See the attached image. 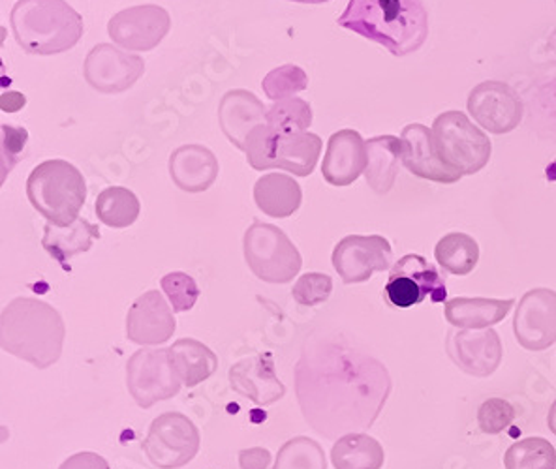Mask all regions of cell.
Segmentation results:
<instances>
[{
	"label": "cell",
	"instance_id": "obj_1",
	"mask_svg": "<svg viewBox=\"0 0 556 469\" xmlns=\"http://www.w3.org/2000/svg\"><path fill=\"white\" fill-rule=\"evenodd\" d=\"M295 386L306 421L327 438L372 427L391 393L388 370L346 347L305 350Z\"/></svg>",
	"mask_w": 556,
	"mask_h": 469
},
{
	"label": "cell",
	"instance_id": "obj_2",
	"mask_svg": "<svg viewBox=\"0 0 556 469\" xmlns=\"http://www.w3.org/2000/svg\"><path fill=\"white\" fill-rule=\"evenodd\" d=\"M339 25L380 43L395 56L416 53L429 36L421 0H350Z\"/></svg>",
	"mask_w": 556,
	"mask_h": 469
},
{
	"label": "cell",
	"instance_id": "obj_3",
	"mask_svg": "<svg viewBox=\"0 0 556 469\" xmlns=\"http://www.w3.org/2000/svg\"><path fill=\"white\" fill-rule=\"evenodd\" d=\"M64 334L63 316L40 299H14L0 314L2 350L40 370L61 359Z\"/></svg>",
	"mask_w": 556,
	"mask_h": 469
},
{
	"label": "cell",
	"instance_id": "obj_4",
	"mask_svg": "<svg viewBox=\"0 0 556 469\" xmlns=\"http://www.w3.org/2000/svg\"><path fill=\"white\" fill-rule=\"evenodd\" d=\"M15 40L30 55H56L84 35V17L64 0H17L10 15Z\"/></svg>",
	"mask_w": 556,
	"mask_h": 469
},
{
	"label": "cell",
	"instance_id": "obj_5",
	"mask_svg": "<svg viewBox=\"0 0 556 469\" xmlns=\"http://www.w3.org/2000/svg\"><path fill=\"white\" fill-rule=\"evenodd\" d=\"M27 198L49 224L66 228L79 218L87 200V185L74 164L48 160L28 175Z\"/></svg>",
	"mask_w": 556,
	"mask_h": 469
},
{
	"label": "cell",
	"instance_id": "obj_6",
	"mask_svg": "<svg viewBox=\"0 0 556 469\" xmlns=\"http://www.w3.org/2000/svg\"><path fill=\"white\" fill-rule=\"evenodd\" d=\"M320 136L311 131L286 134L269 125L257 126L247 141V162L257 172L280 167L295 177H308L321 154Z\"/></svg>",
	"mask_w": 556,
	"mask_h": 469
},
{
	"label": "cell",
	"instance_id": "obj_7",
	"mask_svg": "<svg viewBox=\"0 0 556 469\" xmlns=\"http://www.w3.org/2000/svg\"><path fill=\"white\" fill-rule=\"evenodd\" d=\"M432 138L445 164L463 177L476 175L489 164L491 139L463 111H445L434 118Z\"/></svg>",
	"mask_w": 556,
	"mask_h": 469
},
{
	"label": "cell",
	"instance_id": "obj_8",
	"mask_svg": "<svg viewBox=\"0 0 556 469\" xmlns=\"http://www.w3.org/2000/svg\"><path fill=\"white\" fill-rule=\"evenodd\" d=\"M244 259L252 272L267 283L292 282L303 267L300 250L282 229L254 221L244 233Z\"/></svg>",
	"mask_w": 556,
	"mask_h": 469
},
{
	"label": "cell",
	"instance_id": "obj_9",
	"mask_svg": "<svg viewBox=\"0 0 556 469\" xmlns=\"http://www.w3.org/2000/svg\"><path fill=\"white\" fill-rule=\"evenodd\" d=\"M143 451L154 468L179 469L198 455L200 432L187 415L169 411L154 419Z\"/></svg>",
	"mask_w": 556,
	"mask_h": 469
},
{
	"label": "cell",
	"instance_id": "obj_10",
	"mask_svg": "<svg viewBox=\"0 0 556 469\" xmlns=\"http://www.w3.org/2000/svg\"><path fill=\"white\" fill-rule=\"evenodd\" d=\"M182 381L175 372L169 350H139L126 365V386L139 407L169 401L181 391Z\"/></svg>",
	"mask_w": 556,
	"mask_h": 469
},
{
	"label": "cell",
	"instance_id": "obj_11",
	"mask_svg": "<svg viewBox=\"0 0 556 469\" xmlns=\"http://www.w3.org/2000/svg\"><path fill=\"white\" fill-rule=\"evenodd\" d=\"M383 295L395 308H412L424 303L425 299H431L434 304L445 303L447 288L431 262L424 256L408 254L393 265Z\"/></svg>",
	"mask_w": 556,
	"mask_h": 469
},
{
	"label": "cell",
	"instance_id": "obj_12",
	"mask_svg": "<svg viewBox=\"0 0 556 469\" xmlns=\"http://www.w3.org/2000/svg\"><path fill=\"white\" fill-rule=\"evenodd\" d=\"M466 110L483 130L502 136L521 125L527 107L511 85L489 79L473 87Z\"/></svg>",
	"mask_w": 556,
	"mask_h": 469
},
{
	"label": "cell",
	"instance_id": "obj_13",
	"mask_svg": "<svg viewBox=\"0 0 556 469\" xmlns=\"http://www.w3.org/2000/svg\"><path fill=\"white\" fill-rule=\"evenodd\" d=\"M393 249L380 234H348L333 250V267L344 283L367 282L391 267Z\"/></svg>",
	"mask_w": 556,
	"mask_h": 469
},
{
	"label": "cell",
	"instance_id": "obj_14",
	"mask_svg": "<svg viewBox=\"0 0 556 469\" xmlns=\"http://www.w3.org/2000/svg\"><path fill=\"white\" fill-rule=\"evenodd\" d=\"M146 72V63L130 51L112 43H98L84 64V76L92 89L102 94H121L136 85Z\"/></svg>",
	"mask_w": 556,
	"mask_h": 469
},
{
	"label": "cell",
	"instance_id": "obj_15",
	"mask_svg": "<svg viewBox=\"0 0 556 469\" xmlns=\"http://www.w3.org/2000/svg\"><path fill=\"white\" fill-rule=\"evenodd\" d=\"M517 342L529 352H543L556 342V291L535 288L525 293L514 318Z\"/></svg>",
	"mask_w": 556,
	"mask_h": 469
},
{
	"label": "cell",
	"instance_id": "obj_16",
	"mask_svg": "<svg viewBox=\"0 0 556 469\" xmlns=\"http://www.w3.org/2000/svg\"><path fill=\"white\" fill-rule=\"evenodd\" d=\"M172 27L169 14L156 4L126 8L113 15L108 35L118 48L130 51H151L166 38Z\"/></svg>",
	"mask_w": 556,
	"mask_h": 469
},
{
	"label": "cell",
	"instance_id": "obj_17",
	"mask_svg": "<svg viewBox=\"0 0 556 469\" xmlns=\"http://www.w3.org/2000/svg\"><path fill=\"white\" fill-rule=\"evenodd\" d=\"M403 147V164L412 175L419 179L431 180L439 185H453L463 179L457 169L447 166L434 145L432 130L427 126L414 123L404 128L401 134Z\"/></svg>",
	"mask_w": 556,
	"mask_h": 469
},
{
	"label": "cell",
	"instance_id": "obj_18",
	"mask_svg": "<svg viewBox=\"0 0 556 469\" xmlns=\"http://www.w3.org/2000/svg\"><path fill=\"white\" fill-rule=\"evenodd\" d=\"M177 329L174 310L161 291H147L130 306L126 316V337L134 344L161 345L172 339Z\"/></svg>",
	"mask_w": 556,
	"mask_h": 469
},
{
	"label": "cell",
	"instance_id": "obj_19",
	"mask_svg": "<svg viewBox=\"0 0 556 469\" xmlns=\"http://www.w3.org/2000/svg\"><path fill=\"white\" fill-rule=\"evenodd\" d=\"M445 347L453 363L473 378H486L501 366V337L493 329L450 332Z\"/></svg>",
	"mask_w": 556,
	"mask_h": 469
},
{
	"label": "cell",
	"instance_id": "obj_20",
	"mask_svg": "<svg viewBox=\"0 0 556 469\" xmlns=\"http://www.w3.org/2000/svg\"><path fill=\"white\" fill-rule=\"evenodd\" d=\"M230 385L237 394L257 406H269L285 398L286 386L275 372L271 353H260L231 366Z\"/></svg>",
	"mask_w": 556,
	"mask_h": 469
},
{
	"label": "cell",
	"instance_id": "obj_21",
	"mask_svg": "<svg viewBox=\"0 0 556 469\" xmlns=\"http://www.w3.org/2000/svg\"><path fill=\"white\" fill-rule=\"evenodd\" d=\"M367 141L355 130L334 131L321 164L324 179L333 187H350L367 169Z\"/></svg>",
	"mask_w": 556,
	"mask_h": 469
},
{
	"label": "cell",
	"instance_id": "obj_22",
	"mask_svg": "<svg viewBox=\"0 0 556 469\" xmlns=\"http://www.w3.org/2000/svg\"><path fill=\"white\" fill-rule=\"evenodd\" d=\"M218 121L224 136L230 139L231 145L244 151L252 131L267 123V111L262 100L252 92L236 89L226 92L220 100Z\"/></svg>",
	"mask_w": 556,
	"mask_h": 469
},
{
	"label": "cell",
	"instance_id": "obj_23",
	"mask_svg": "<svg viewBox=\"0 0 556 469\" xmlns=\"http://www.w3.org/2000/svg\"><path fill=\"white\" fill-rule=\"evenodd\" d=\"M218 160L203 145H182L172 152L169 175L177 188L188 193L205 192L218 177Z\"/></svg>",
	"mask_w": 556,
	"mask_h": 469
},
{
	"label": "cell",
	"instance_id": "obj_24",
	"mask_svg": "<svg viewBox=\"0 0 556 469\" xmlns=\"http://www.w3.org/2000/svg\"><path fill=\"white\" fill-rule=\"evenodd\" d=\"M514 304L511 299L501 301V299L457 297L445 304L444 314L445 319L453 327L472 331V329H486L491 325L501 324L506 319Z\"/></svg>",
	"mask_w": 556,
	"mask_h": 469
},
{
	"label": "cell",
	"instance_id": "obj_25",
	"mask_svg": "<svg viewBox=\"0 0 556 469\" xmlns=\"http://www.w3.org/2000/svg\"><path fill=\"white\" fill-rule=\"evenodd\" d=\"M365 145H367L365 179L376 193L383 195L395 185L399 167L403 162L401 139L395 136H378L369 139Z\"/></svg>",
	"mask_w": 556,
	"mask_h": 469
},
{
	"label": "cell",
	"instance_id": "obj_26",
	"mask_svg": "<svg viewBox=\"0 0 556 469\" xmlns=\"http://www.w3.org/2000/svg\"><path fill=\"white\" fill-rule=\"evenodd\" d=\"M254 200L267 216L288 218L301 207L303 192L295 179L285 173H267L254 187Z\"/></svg>",
	"mask_w": 556,
	"mask_h": 469
},
{
	"label": "cell",
	"instance_id": "obj_27",
	"mask_svg": "<svg viewBox=\"0 0 556 469\" xmlns=\"http://www.w3.org/2000/svg\"><path fill=\"white\" fill-rule=\"evenodd\" d=\"M97 239H100L98 226L85 220V218H77L74 224H70L66 228L48 224L46 231H43L42 244L49 256L68 269L66 263L77 254L89 252L92 249V242Z\"/></svg>",
	"mask_w": 556,
	"mask_h": 469
},
{
	"label": "cell",
	"instance_id": "obj_28",
	"mask_svg": "<svg viewBox=\"0 0 556 469\" xmlns=\"http://www.w3.org/2000/svg\"><path fill=\"white\" fill-rule=\"evenodd\" d=\"M169 350V359L182 385L195 386L208 380L218 368V357L198 340H177Z\"/></svg>",
	"mask_w": 556,
	"mask_h": 469
},
{
	"label": "cell",
	"instance_id": "obj_29",
	"mask_svg": "<svg viewBox=\"0 0 556 469\" xmlns=\"http://www.w3.org/2000/svg\"><path fill=\"white\" fill-rule=\"evenodd\" d=\"M331 462L334 469H380L383 448L367 434L342 435L331 448Z\"/></svg>",
	"mask_w": 556,
	"mask_h": 469
},
{
	"label": "cell",
	"instance_id": "obj_30",
	"mask_svg": "<svg viewBox=\"0 0 556 469\" xmlns=\"http://www.w3.org/2000/svg\"><path fill=\"white\" fill-rule=\"evenodd\" d=\"M434 259L453 277H466L480 262V246L470 234L459 231L445 234L434 249Z\"/></svg>",
	"mask_w": 556,
	"mask_h": 469
},
{
	"label": "cell",
	"instance_id": "obj_31",
	"mask_svg": "<svg viewBox=\"0 0 556 469\" xmlns=\"http://www.w3.org/2000/svg\"><path fill=\"white\" fill-rule=\"evenodd\" d=\"M97 216L108 228H130L138 220L139 200L128 188H105L97 198Z\"/></svg>",
	"mask_w": 556,
	"mask_h": 469
},
{
	"label": "cell",
	"instance_id": "obj_32",
	"mask_svg": "<svg viewBox=\"0 0 556 469\" xmlns=\"http://www.w3.org/2000/svg\"><path fill=\"white\" fill-rule=\"evenodd\" d=\"M527 110L530 128L538 134V138L556 145V77L549 84L532 90Z\"/></svg>",
	"mask_w": 556,
	"mask_h": 469
},
{
	"label": "cell",
	"instance_id": "obj_33",
	"mask_svg": "<svg viewBox=\"0 0 556 469\" xmlns=\"http://www.w3.org/2000/svg\"><path fill=\"white\" fill-rule=\"evenodd\" d=\"M506 469H556V451L543 438L514 443L504 456Z\"/></svg>",
	"mask_w": 556,
	"mask_h": 469
},
{
	"label": "cell",
	"instance_id": "obj_34",
	"mask_svg": "<svg viewBox=\"0 0 556 469\" xmlns=\"http://www.w3.org/2000/svg\"><path fill=\"white\" fill-rule=\"evenodd\" d=\"M273 469H327L326 455L320 443L300 435L280 447Z\"/></svg>",
	"mask_w": 556,
	"mask_h": 469
},
{
	"label": "cell",
	"instance_id": "obj_35",
	"mask_svg": "<svg viewBox=\"0 0 556 469\" xmlns=\"http://www.w3.org/2000/svg\"><path fill=\"white\" fill-rule=\"evenodd\" d=\"M267 125L286 134L306 131V128L313 125V110L301 98L278 100L267 111Z\"/></svg>",
	"mask_w": 556,
	"mask_h": 469
},
{
	"label": "cell",
	"instance_id": "obj_36",
	"mask_svg": "<svg viewBox=\"0 0 556 469\" xmlns=\"http://www.w3.org/2000/svg\"><path fill=\"white\" fill-rule=\"evenodd\" d=\"M306 87H308V76L305 69L295 64H285L280 68L271 69L262 81L265 97L271 98L275 102L293 98V94L305 90Z\"/></svg>",
	"mask_w": 556,
	"mask_h": 469
},
{
	"label": "cell",
	"instance_id": "obj_37",
	"mask_svg": "<svg viewBox=\"0 0 556 469\" xmlns=\"http://www.w3.org/2000/svg\"><path fill=\"white\" fill-rule=\"evenodd\" d=\"M161 286L175 312L192 310L200 297V288L194 278L188 277L185 272H169L162 278Z\"/></svg>",
	"mask_w": 556,
	"mask_h": 469
},
{
	"label": "cell",
	"instance_id": "obj_38",
	"mask_svg": "<svg viewBox=\"0 0 556 469\" xmlns=\"http://www.w3.org/2000/svg\"><path fill=\"white\" fill-rule=\"evenodd\" d=\"M333 293V280L324 272H308L295 282L292 290V297L301 306H318L326 303Z\"/></svg>",
	"mask_w": 556,
	"mask_h": 469
},
{
	"label": "cell",
	"instance_id": "obj_39",
	"mask_svg": "<svg viewBox=\"0 0 556 469\" xmlns=\"http://www.w3.org/2000/svg\"><path fill=\"white\" fill-rule=\"evenodd\" d=\"M515 409L508 401L491 398L478 409V424L483 434H501L514 422Z\"/></svg>",
	"mask_w": 556,
	"mask_h": 469
},
{
	"label": "cell",
	"instance_id": "obj_40",
	"mask_svg": "<svg viewBox=\"0 0 556 469\" xmlns=\"http://www.w3.org/2000/svg\"><path fill=\"white\" fill-rule=\"evenodd\" d=\"M27 139L25 128L2 125V180L7 179V173L12 172V167L22 160Z\"/></svg>",
	"mask_w": 556,
	"mask_h": 469
},
{
	"label": "cell",
	"instance_id": "obj_41",
	"mask_svg": "<svg viewBox=\"0 0 556 469\" xmlns=\"http://www.w3.org/2000/svg\"><path fill=\"white\" fill-rule=\"evenodd\" d=\"M269 464H271V453L267 448H244L239 453L241 469H267Z\"/></svg>",
	"mask_w": 556,
	"mask_h": 469
},
{
	"label": "cell",
	"instance_id": "obj_42",
	"mask_svg": "<svg viewBox=\"0 0 556 469\" xmlns=\"http://www.w3.org/2000/svg\"><path fill=\"white\" fill-rule=\"evenodd\" d=\"M59 469H110V464L97 453H77Z\"/></svg>",
	"mask_w": 556,
	"mask_h": 469
},
{
	"label": "cell",
	"instance_id": "obj_43",
	"mask_svg": "<svg viewBox=\"0 0 556 469\" xmlns=\"http://www.w3.org/2000/svg\"><path fill=\"white\" fill-rule=\"evenodd\" d=\"M25 102L27 100L20 92H10V104L2 105V110L7 111V113H15V111L22 110Z\"/></svg>",
	"mask_w": 556,
	"mask_h": 469
},
{
	"label": "cell",
	"instance_id": "obj_44",
	"mask_svg": "<svg viewBox=\"0 0 556 469\" xmlns=\"http://www.w3.org/2000/svg\"><path fill=\"white\" fill-rule=\"evenodd\" d=\"M547 424H549L551 432L556 435V401L549 409V417H547Z\"/></svg>",
	"mask_w": 556,
	"mask_h": 469
},
{
	"label": "cell",
	"instance_id": "obj_45",
	"mask_svg": "<svg viewBox=\"0 0 556 469\" xmlns=\"http://www.w3.org/2000/svg\"><path fill=\"white\" fill-rule=\"evenodd\" d=\"M547 49H549L551 53L556 56V30L551 35L549 42H547Z\"/></svg>",
	"mask_w": 556,
	"mask_h": 469
},
{
	"label": "cell",
	"instance_id": "obj_46",
	"mask_svg": "<svg viewBox=\"0 0 556 469\" xmlns=\"http://www.w3.org/2000/svg\"><path fill=\"white\" fill-rule=\"evenodd\" d=\"M292 2H300V4H324V2H329V0H292Z\"/></svg>",
	"mask_w": 556,
	"mask_h": 469
},
{
	"label": "cell",
	"instance_id": "obj_47",
	"mask_svg": "<svg viewBox=\"0 0 556 469\" xmlns=\"http://www.w3.org/2000/svg\"><path fill=\"white\" fill-rule=\"evenodd\" d=\"M555 2H556V0H555Z\"/></svg>",
	"mask_w": 556,
	"mask_h": 469
}]
</instances>
